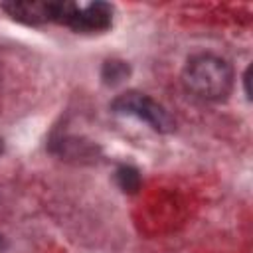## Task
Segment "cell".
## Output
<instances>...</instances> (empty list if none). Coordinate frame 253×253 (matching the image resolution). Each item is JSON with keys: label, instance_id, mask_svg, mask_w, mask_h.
<instances>
[{"label": "cell", "instance_id": "1", "mask_svg": "<svg viewBox=\"0 0 253 253\" xmlns=\"http://www.w3.org/2000/svg\"><path fill=\"white\" fill-rule=\"evenodd\" d=\"M182 83L190 95L202 101H223L233 89L231 65L213 53H198L188 59L182 71Z\"/></svg>", "mask_w": 253, "mask_h": 253}, {"label": "cell", "instance_id": "2", "mask_svg": "<svg viewBox=\"0 0 253 253\" xmlns=\"http://www.w3.org/2000/svg\"><path fill=\"white\" fill-rule=\"evenodd\" d=\"M111 109L117 115H128L142 123H146L156 132H172L176 123L172 115L154 99L138 91H126L113 99Z\"/></svg>", "mask_w": 253, "mask_h": 253}, {"label": "cell", "instance_id": "3", "mask_svg": "<svg viewBox=\"0 0 253 253\" xmlns=\"http://www.w3.org/2000/svg\"><path fill=\"white\" fill-rule=\"evenodd\" d=\"M113 24V6L107 2H91L85 6H77L73 2V8L65 20L63 26L71 28L77 34H101L109 30Z\"/></svg>", "mask_w": 253, "mask_h": 253}, {"label": "cell", "instance_id": "4", "mask_svg": "<svg viewBox=\"0 0 253 253\" xmlns=\"http://www.w3.org/2000/svg\"><path fill=\"white\" fill-rule=\"evenodd\" d=\"M2 10H6L8 16L18 22L40 26L47 22H57L59 2H6L2 4Z\"/></svg>", "mask_w": 253, "mask_h": 253}, {"label": "cell", "instance_id": "5", "mask_svg": "<svg viewBox=\"0 0 253 253\" xmlns=\"http://www.w3.org/2000/svg\"><path fill=\"white\" fill-rule=\"evenodd\" d=\"M57 144V152L65 158H75V160H91L95 158L97 146L89 142H81L77 138H61Z\"/></svg>", "mask_w": 253, "mask_h": 253}, {"label": "cell", "instance_id": "6", "mask_svg": "<svg viewBox=\"0 0 253 253\" xmlns=\"http://www.w3.org/2000/svg\"><path fill=\"white\" fill-rule=\"evenodd\" d=\"M128 75H130V67H128L126 61H121V59H109V61L103 63L101 79H103L107 85H119V83H123Z\"/></svg>", "mask_w": 253, "mask_h": 253}, {"label": "cell", "instance_id": "7", "mask_svg": "<svg viewBox=\"0 0 253 253\" xmlns=\"http://www.w3.org/2000/svg\"><path fill=\"white\" fill-rule=\"evenodd\" d=\"M115 178H117V184H119V188H121L123 192L132 194V192H136V190L140 188V174H138V170L132 168V166H126V164L119 166Z\"/></svg>", "mask_w": 253, "mask_h": 253}, {"label": "cell", "instance_id": "8", "mask_svg": "<svg viewBox=\"0 0 253 253\" xmlns=\"http://www.w3.org/2000/svg\"><path fill=\"white\" fill-rule=\"evenodd\" d=\"M2 152H4V140L0 138V154H2Z\"/></svg>", "mask_w": 253, "mask_h": 253}, {"label": "cell", "instance_id": "9", "mask_svg": "<svg viewBox=\"0 0 253 253\" xmlns=\"http://www.w3.org/2000/svg\"><path fill=\"white\" fill-rule=\"evenodd\" d=\"M0 251H2V237H0Z\"/></svg>", "mask_w": 253, "mask_h": 253}]
</instances>
